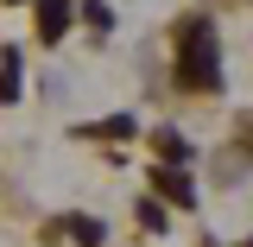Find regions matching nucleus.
<instances>
[{"instance_id": "3", "label": "nucleus", "mask_w": 253, "mask_h": 247, "mask_svg": "<svg viewBox=\"0 0 253 247\" xmlns=\"http://www.w3.org/2000/svg\"><path fill=\"white\" fill-rule=\"evenodd\" d=\"M70 13H76V0H38V38L57 45L63 26H70Z\"/></svg>"}, {"instance_id": "6", "label": "nucleus", "mask_w": 253, "mask_h": 247, "mask_svg": "<svg viewBox=\"0 0 253 247\" xmlns=\"http://www.w3.org/2000/svg\"><path fill=\"white\" fill-rule=\"evenodd\" d=\"M13 95H19V51L6 45L0 51V101H13Z\"/></svg>"}, {"instance_id": "2", "label": "nucleus", "mask_w": 253, "mask_h": 247, "mask_svg": "<svg viewBox=\"0 0 253 247\" xmlns=\"http://www.w3.org/2000/svg\"><path fill=\"white\" fill-rule=\"evenodd\" d=\"M152 190L165 197V203H177V209H196V190H190V178H184V171H171V165H158V171H152Z\"/></svg>"}, {"instance_id": "4", "label": "nucleus", "mask_w": 253, "mask_h": 247, "mask_svg": "<svg viewBox=\"0 0 253 247\" xmlns=\"http://www.w3.org/2000/svg\"><path fill=\"white\" fill-rule=\"evenodd\" d=\"M83 140H133V114H108V121H89V127H76Z\"/></svg>"}, {"instance_id": "7", "label": "nucleus", "mask_w": 253, "mask_h": 247, "mask_svg": "<svg viewBox=\"0 0 253 247\" xmlns=\"http://www.w3.org/2000/svg\"><path fill=\"white\" fill-rule=\"evenodd\" d=\"M70 235H76V247H101V241H108V228H101L95 216H76V222H70Z\"/></svg>"}, {"instance_id": "10", "label": "nucleus", "mask_w": 253, "mask_h": 247, "mask_svg": "<svg viewBox=\"0 0 253 247\" xmlns=\"http://www.w3.org/2000/svg\"><path fill=\"white\" fill-rule=\"evenodd\" d=\"M6 6H19V0H6Z\"/></svg>"}, {"instance_id": "1", "label": "nucleus", "mask_w": 253, "mask_h": 247, "mask_svg": "<svg viewBox=\"0 0 253 247\" xmlns=\"http://www.w3.org/2000/svg\"><path fill=\"white\" fill-rule=\"evenodd\" d=\"M171 45H177V83L190 95H215L221 89V45H215V26L203 19V13H184L177 32H171Z\"/></svg>"}, {"instance_id": "5", "label": "nucleus", "mask_w": 253, "mask_h": 247, "mask_svg": "<svg viewBox=\"0 0 253 247\" xmlns=\"http://www.w3.org/2000/svg\"><path fill=\"white\" fill-rule=\"evenodd\" d=\"M152 140H158V158H165V165H190V140L177 133V127H158Z\"/></svg>"}, {"instance_id": "8", "label": "nucleus", "mask_w": 253, "mask_h": 247, "mask_svg": "<svg viewBox=\"0 0 253 247\" xmlns=\"http://www.w3.org/2000/svg\"><path fill=\"white\" fill-rule=\"evenodd\" d=\"M83 19H89L95 32H108V26H114V19H108V6H101V0H83Z\"/></svg>"}, {"instance_id": "9", "label": "nucleus", "mask_w": 253, "mask_h": 247, "mask_svg": "<svg viewBox=\"0 0 253 247\" xmlns=\"http://www.w3.org/2000/svg\"><path fill=\"white\" fill-rule=\"evenodd\" d=\"M247 152H253V121H247Z\"/></svg>"}]
</instances>
